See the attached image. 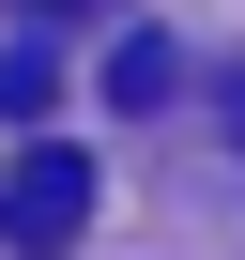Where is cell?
Returning a JSON list of instances; mask_svg holds the SVG:
<instances>
[{
    "label": "cell",
    "instance_id": "7a4b0ae2",
    "mask_svg": "<svg viewBox=\"0 0 245 260\" xmlns=\"http://www.w3.org/2000/svg\"><path fill=\"white\" fill-rule=\"evenodd\" d=\"M107 92H122V107H169V92H184V46H169V31H122V46H107Z\"/></svg>",
    "mask_w": 245,
    "mask_h": 260
},
{
    "label": "cell",
    "instance_id": "3957f363",
    "mask_svg": "<svg viewBox=\"0 0 245 260\" xmlns=\"http://www.w3.org/2000/svg\"><path fill=\"white\" fill-rule=\"evenodd\" d=\"M46 92H62V61H46V46H16V61H0V107H16V122H46Z\"/></svg>",
    "mask_w": 245,
    "mask_h": 260
},
{
    "label": "cell",
    "instance_id": "6da1fadb",
    "mask_svg": "<svg viewBox=\"0 0 245 260\" xmlns=\"http://www.w3.org/2000/svg\"><path fill=\"white\" fill-rule=\"evenodd\" d=\"M77 230H92V153L31 138L16 169H0V245H16V260H62Z\"/></svg>",
    "mask_w": 245,
    "mask_h": 260
},
{
    "label": "cell",
    "instance_id": "277c9868",
    "mask_svg": "<svg viewBox=\"0 0 245 260\" xmlns=\"http://www.w3.org/2000/svg\"><path fill=\"white\" fill-rule=\"evenodd\" d=\"M16 16H31V31H46V16H107V0H16Z\"/></svg>",
    "mask_w": 245,
    "mask_h": 260
}]
</instances>
